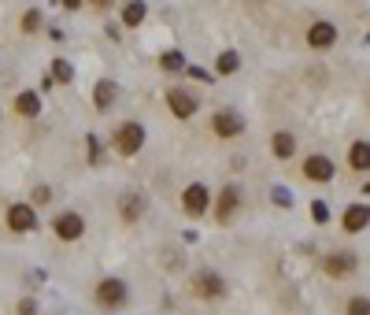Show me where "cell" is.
Wrapping results in <instances>:
<instances>
[{
	"label": "cell",
	"instance_id": "6da1fadb",
	"mask_svg": "<svg viewBox=\"0 0 370 315\" xmlns=\"http://www.w3.org/2000/svg\"><path fill=\"white\" fill-rule=\"evenodd\" d=\"M111 145H115V152H119V156H133V152H141V145H144L141 123H122L119 130H115Z\"/></svg>",
	"mask_w": 370,
	"mask_h": 315
},
{
	"label": "cell",
	"instance_id": "7a4b0ae2",
	"mask_svg": "<svg viewBox=\"0 0 370 315\" xmlns=\"http://www.w3.org/2000/svg\"><path fill=\"white\" fill-rule=\"evenodd\" d=\"M96 304H101V308H122L126 304V282L122 278H104V282L96 286Z\"/></svg>",
	"mask_w": 370,
	"mask_h": 315
},
{
	"label": "cell",
	"instance_id": "3957f363",
	"mask_svg": "<svg viewBox=\"0 0 370 315\" xmlns=\"http://www.w3.org/2000/svg\"><path fill=\"white\" fill-rule=\"evenodd\" d=\"M182 204H185V215H193V219H200V215H207V208H211V193H207V186L193 182V186L185 189Z\"/></svg>",
	"mask_w": 370,
	"mask_h": 315
},
{
	"label": "cell",
	"instance_id": "277c9868",
	"mask_svg": "<svg viewBox=\"0 0 370 315\" xmlns=\"http://www.w3.org/2000/svg\"><path fill=\"white\" fill-rule=\"evenodd\" d=\"M52 230H56L60 241H78V238H82V230H85V223H82V215H78V212H63V215H56Z\"/></svg>",
	"mask_w": 370,
	"mask_h": 315
},
{
	"label": "cell",
	"instance_id": "5b68a950",
	"mask_svg": "<svg viewBox=\"0 0 370 315\" xmlns=\"http://www.w3.org/2000/svg\"><path fill=\"white\" fill-rule=\"evenodd\" d=\"M333 41H337V26L326 23V19L311 23V30H308V45H311L315 52H326V49H333Z\"/></svg>",
	"mask_w": 370,
	"mask_h": 315
},
{
	"label": "cell",
	"instance_id": "8992f818",
	"mask_svg": "<svg viewBox=\"0 0 370 315\" xmlns=\"http://www.w3.org/2000/svg\"><path fill=\"white\" fill-rule=\"evenodd\" d=\"M211 130H215V138L230 141V138H237V134L245 130V123H241L233 112H215L211 115Z\"/></svg>",
	"mask_w": 370,
	"mask_h": 315
},
{
	"label": "cell",
	"instance_id": "52a82bcc",
	"mask_svg": "<svg viewBox=\"0 0 370 315\" xmlns=\"http://www.w3.org/2000/svg\"><path fill=\"white\" fill-rule=\"evenodd\" d=\"M8 227L15 234H26V230L38 227V215H34L30 204H12V208H8Z\"/></svg>",
	"mask_w": 370,
	"mask_h": 315
},
{
	"label": "cell",
	"instance_id": "ba28073f",
	"mask_svg": "<svg viewBox=\"0 0 370 315\" xmlns=\"http://www.w3.org/2000/svg\"><path fill=\"white\" fill-rule=\"evenodd\" d=\"M237 208H241V193H237L233 186H226V189L219 193V204H215V219H219V223H230Z\"/></svg>",
	"mask_w": 370,
	"mask_h": 315
},
{
	"label": "cell",
	"instance_id": "9c48e42d",
	"mask_svg": "<svg viewBox=\"0 0 370 315\" xmlns=\"http://www.w3.org/2000/svg\"><path fill=\"white\" fill-rule=\"evenodd\" d=\"M356 256L352 252H333V256H326V264H322V271H326L330 278H341V275H352L356 271Z\"/></svg>",
	"mask_w": 370,
	"mask_h": 315
},
{
	"label": "cell",
	"instance_id": "30bf717a",
	"mask_svg": "<svg viewBox=\"0 0 370 315\" xmlns=\"http://www.w3.org/2000/svg\"><path fill=\"white\" fill-rule=\"evenodd\" d=\"M196 293L207 297V301H219V297L226 293V282H222L215 271H200L196 275Z\"/></svg>",
	"mask_w": 370,
	"mask_h": 315
},
{
	"label": "cell",
	"instance_id": "8fae6325",
	"mask_svg": "<svg viewBox=\"0 0 370 315\" xmlns=\"http://www.w3.org/2000/svg\"><path fill=\"white\" fill-rule=\"evenodd\" d=\"M304 175H308L311 182H330L333 178V160L330 156H308L304 160Z\"/></svg>",
	"mask_w": 370,
	"mask_h": 315
},
{
	"label": "cell",
	"instance_id": "7c38bea8",
	"mask_svg": "<svg viewBox=\"0 0 370 315\" xmlns=\"http://www.w3.org/2000/svg\"><path fill=\"white\" fill-rule=\"evenodd\" d=\"M167 104H170V112H174L178 119H189V115L196 112V97L185 93V89H170V93H167Z\"/></svg>",
	"mask_w": 370,
	"mask_h": 315
},
{
	"label": "cell",
	"instance_id": "4fadbf2b",
	"mask_svg": "<svg viewBox=\"0 0 370 315\" xmlns=\"http://www.w3.org/2000/svg\"><path fill=\"white\" fill-rule=\"evenodd\" d=\"M115 97H119V86H115L111 78H101V82H96V93H93V104H96V112H107Z\"/></svg>",
	"mask_w": 370,
	"mask_h": 315
},
{
	"label": "cell",
	"instance_id": "5bb4252c",
	"mask_svg": "<svg viewBox=\"0 0 370 315\" xmlns=\"http://www.w3.org/2000/svg\"><path fill=\"white\" fill-rule=\"evenodd\" d=\"M270 149H274V156H278V160H289V156L296 152V138H293L289 130H278V134H274V141H270Z\"/></svg>",
	"mask_w": 370,
	"mask_h": 315
},
{
	"label": "cell",
	"instance_id": "9a60e30c",
	"mask_svg": "<svg viewBox=\"0 0 370 315\" xmlns=\"http://www.w3.org/2000/svg\"><path fill=\"white\" fill-rule=\"evenodd\" d=\"M345 230L348 234L367 230V204H352V208L345 212Z\"/></svg>",
	"mask_w": 370,
	"mask_h": 315
},
{
	"label": "cell",
	"instance_id": "2e32d148",
	"mask_svg": "<svg viewBox=\"0 0 370 315\" xmlns=\"http://www.w3.org/2000/svg\"><path fill=\"white\" fill-rule=\"evenodd\" d=\"M15 112H19V115H30V119H34V115L41 112V97H38V93H19V97H15Z\"/></svg>",
	"mask_w": 370,
	"mask_h": 315
},
{
	"label": "cell",
	"instance_id": "e0dca14e",
	"mask_svg": "<svg viewBox=\"0 0 370 315\" xmlns=\"http://www.w3.org/2000/svg\"><path fill=\"white\" fill-rule=\"evenodd\" d=\"M348 164H352V171H367V164H370V149H367V141H356V145L348 149Z\"/></svg>",
	"mask_w": 370,
	"mask_h": 315
},
{
	"label": "cell",
	"instance_id": "ac0fdd59",
	"mask_svg": "<svg viewBox=\"0 0 370 315\" xmlns=\"http://www.w3.org/2000/svg\"><path fill=\"white\" fill-rule=\"evenodd\" d=\"M141 208H144V201H141L137 193H130V197H126V201H122V219H126V223H137Z\"/></svg>",
	"mask_w": 370,
	"mask_h": 315
},
{
	"label": "cell",
	"instance_id": "d6986e66",
	"mask_svg": "<svg viewBox=\"0 0 370 315\" xmlns=\"http://www.w3.org/2000/svg\"><path fill=\"white\" fill-rule=\"evenodd\" d=\"M122 23L126 26H141L144 23V4H126L122 8Z\"/></svg>",
	"mask_w": 370,
	"mask_h": 315
},
{
	"label": "cell",
	"instance_id": "ffe728a7",
	"mask_svg": "<svg viewBox=\"0 0 370 315\" xmlns=\"http://www.w3.org/2000/svg\"><path fill=\"white\" fill-rule=\"evenodd\" d=\"M215 67H219V75H233V71L241 67V56H237V52H222Z\"/></svg>",
	"mask_w": 370,
	"mask_h": 315
},
{
	"label": "cell",
	"instance_id": "44dd1931",
	"mask_svg": "<svg viewBox=\"0 0 370 315\" xmlns=\"http://www.w3.org/2000/svg\"><path fill=\"white\" fill-rule=\"evenodd\" d=\"M52 78H56V82H70V78H75V67H70L67 60H56L52 63Z\"/></svg>",
	"mask_w": 370,
	"mask_h": 315
},
{
	"label": "cell",
	"instance_id": "7402d4cb",
	"mask_svg": "<svg viewBox=\"0 0 370 315\" xmlns=\"http://www.w3.org/2000/svg\"><path fill=\"white\" fill-rule=\"evenodd\" d=\"M159 67H163V71H182L185 67L182 52H163V56H159Z\"/></svg>",
	"mask_w": 370,
	"mask_h": 315
},
{
	"label": "cell",
	"instance_id": "603a6c76",
	"mask_svg": "<svg viewBox=\"0 0 370 315\" xmlns=\"http://www.w3.org/2000/svg\"><path fill=\"white\" fill-rule=\"evenodd\" d=\"M23 30H26V34H38V30H41V12H38V8L23 15Z\"/></svg>",
	"mask_w": 370,
	"mask_h": 315
},
{
	"label": "cell",
	"instance_id": "cb8c5ba5",
	"mask_svg": "<svg viewBox=\"0 0 370 315\" xmlns=\"http://www.w3.org/2000/svg\"><path fill=\"white\" fill-rule=\"evenodd\" d=\"M311 215H315V223H326V219H330V208H326L322 201H315V204H311Z\"/></svg>",
	"mask_w": 370,
	"mask_h": 315
},
{
	"label": "cell",
	"instance_id": "d4e9b609",
	"mask_svg": "<svg viewBox=\"0 0 370 315\" xmlns=\"http://www.w3.org/2000/svg\"><path fill=\"white\" fill-rule=\"evenodd\" d=\"M367 308H370V304H367V297H356V301L348 304V315H367Z\"/></svg>",
	"mask_w": 370,
	"mask_h": 315
},
{
	"label": "cell",
	"instance_id": "484cf974",
	"mask_svg": "<svg viewBox=\"0 0 370 315\" xmlns=\"http://www.w3.org/2000/svg\"><path fill=\"white\" fill-rule=\"evenodd\" d=\"M34 201H38V204H49V201H52L49 186H38V189H34Z\"/></svg>",
	"mask_w": 370,
	"mask_h": 315
},
{
	"label": "cell",
	"instance_id": "4316f807",
	"mask_svg": "<svg viewBox=\"0 0 370 315\" xmlns=\"http://www.w3.org/2000/svg\"><path fill=\"white\" fill-rule=\"evenodd\" d=\"M19 315H38V304H34V301H23V304H19Z\"/></svg>",
	"mask_w": 370,
	"mask_h": 315
},
{
	"label": "cell",
	"instance_id": "83f0119b",
	"mask_svg": "<svg viewBox=\"0 0 370 315\" xmlns=\"http://www.w3.org/2000/svg\"><path fill=\"white\" fill-rule=\"evenodd\" d=\"M189 75H193L196 82H211V78H207V71H200V67H189Z\"/></svg>",
	"mask_w": 370,
	"mask_h": 315
},
{
	"label": "cell",
	"instance_id": "f1b7e54d",
	"mask_svg": "<svg viewBox=\"0 0 370 315\" xmlns=\"http://www.w3.org/2000/svg\"><path fill=\"white\" fill-rule=\"evenodd\" d=\"M274 201L282 204V208H289V193H285V189H274Z\"/></svg>",
	"mask_w": 370,
	"mask_h": 315
}]
</instances>
